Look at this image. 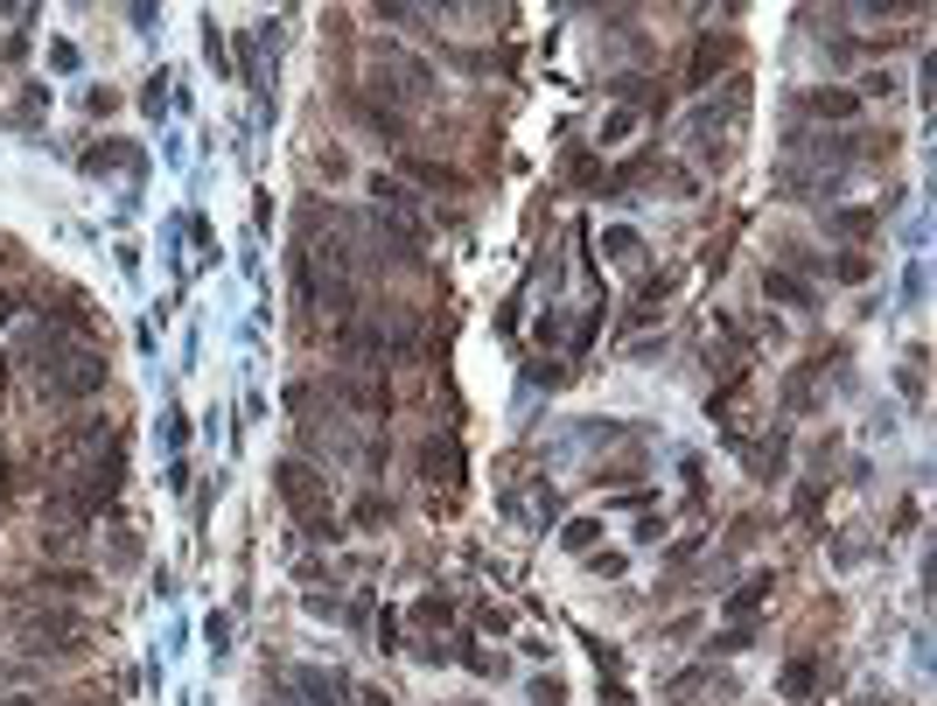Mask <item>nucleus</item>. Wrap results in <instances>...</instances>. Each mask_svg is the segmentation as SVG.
Instances as JSON below:
<instances>
[{
  "label": "nucleus",
  "instance_id": "f257e3e1",
  "mask_svg": "<svg viewBox=\"0 0 937 706\" xmlns=\"http://www.w3.org/2000/svg\"><path fill=\"white\" fill-rule=\"evenodd\" d=\"M274 483H280V504L294 511L315 539H330V483H322V469L301 462V455H287V462L274 469Z\"/></svg>",
  "mask_w": 937,
  "mask_h": 706
},
{
  "label": "nucleus",
  "instance_id": "f03ea898",
  "mask_svg": "<svg viewBox=\"0 0 937 706\" xmlns=\"http://www.w3.org/2000/svg\"><path fill=\"white\" fill-rule=\"evenodd\" d=\"M43 392L49 399H91V392H105V357L99 350H56L49 357V371H43Z\"/></svg>",
  "mask_w": 937,
  "mask_h": 706
},
{
  "label": "nucleus",
  "instance_id": "7ed1b4c3",
  "mask_svg": "<svg viewBox=\"0 0 937 706\" xmlns=\"http://www.w3.org/2000/svg\"><path fill=\"white\" fill-rule=\"evenodd\" d=\"M78 643H85V616H78V608H43V616L22 623V651H35V658L78 651Z\"/></svg>",
  "mask_w": 937,
  "mask_h": 706
},
{
  "label": "nucleus",
  "instance_id": "20e7f679",
  "mask_svg": "<svg viewBox=\"0 0 937 706\" xmlns=\"http://www.w3.org/2000/svg\"><path fill=\"white\" fill-rule=\"evenodd\" d=\"M797 112H805V120H854V112H860V91L818 85V91H805V99H797Z\"/></svg>",
  "mask_w": 937,
  "mask_h": 706
},
{
  "label": "nucleus",
  "instance_id": "39448f33",
  "mask_svg": "<svg viewBox=\"0 0 937 706\" xmlns=\"http://www.w3.org/2000/svg\"><path fill=\"white\" fill-rule=\"evenodd\" d=\"M294 693L309 699V706H350V685H343V672H294Z\"/></svg>",
  "mask_w": 937,
  "mask_h": 706
},
{
  "label": "nucleus",
  "instance_id": "423d86ee",
  "mask_svg": "<svg viewBox=\"0 0 937 706\" xmlns=\"http://www.w3.org/2000/svg\"><path fill=\"white\" fill-rule=\"evenodd\" d=\"M336 399H350L357 413H386V406H392V385H386L378 371H371V378H336Z\"/></svg>",
  "mask_w": 937,
  "mask_h": 706
},
{
  "label": "nucleus",
  "instance_id": "0eeeda50",
  "mask_svg": "<svg viewBox=\"0 0 937 706\" xmlns=\"http://www.w3.org/2000/svg\"><path fill=\"white\" fill-rule=\"evenodd\" d=\"M728 56H735V35H706V43L693 49V70H685V85H706L721 64H728Z\"/></svg>",
  "mask_w": 937,
  "mask_h": 706
},
{
  "label": "nucleus",
  "instance_id": "6e6552de",
  "mask_svg": "<svg viewBox=\"0 0 937 706\" xmlns=\"http://www.w3.org/2000/svg\"><path fill=\"white\" fill-rule=\"evenodd\" d=\"M399 168H406V176H413L420 189H462V176H455L448 161H420V155H406Z\"/></svg>",
  "mask_w": 937,
  "mask_h": 706
},
{
  "label": "nucleus",
  "instance_id": "1a4fd4ad",
  "mask_svg": "<svg viewBox=\"0 0 937 706\" xmlns=\"http://www.w3.org/2000/svg\"><path fill=\"white\" fill-rule=\"evenodd\" d=\"M762 294H770V301H783V309H812V301H818V294L805 288V280H797V273H770V280H762Z\"/></svg>",
  "mask_w": 937,
  "mask_h": 706
},
{
  "label": "nucleus",
  "instance_id": "9d476101",
  "mask_svg": "<svg viewBox=\"0 0 937 706\" xmlns=\"http://www.w3.org/2000/svg\"><path fill=\"white\" fill-rule=\"evenodd\" d=\"M420 469H427V483H455V469H462V455H455L448 441H427V448H420Z\"/></svg>",
  "mask_w": 937,
  "mask_h": 706
},
{
  "label": "nucleus",
  "instance_id": "9b49d317",
  "mask_svg": "<svg viewBox=\"0 0 937 706\" xmlns=\"http://www.w3.org/2000/svg\"><path fill=\"white\" fill-rule=\"evenodd\" d=\"M812 685H818V658H791V664H783V679H777V693L783 699H805Z\"/></svg>",
  "mask_w": 937,
  "mask_h": 706
},
{
  "label": "nucleus",
  "instance_id": "f8f14e48",
  "mask_svg": "<svg viewBox=\"0 0 937 706\" xmlns=\"http://www.w3.org/2000/svg\"><path fill=\"white\" fill-rule=\"evenodd\" d=\"M665 693H672V699H700V693H728V679H721V672H679Z\"/></svg>",
  "mask_w": 937,
  "mask_h": 706
},
{
  "label": "nucleus",
  "instance_id": "ddd939ff",
  "mask_svg": "<svg viewBox=\"0 0 937 706\" xmlns=\"http://www.w3.org/2000/svg\"><path fill=\"white\" fill-rule=\"evenodd\" d=\"M371 197L386 203L392 217H406V210H413V189H406V182H392V176H371Z\"/></svg>",
  "mask_w": 937,
  "mask_h": 706
},
{
  "label": "nucleus",
  "instance_id": "4468645a",
  "mask_svg": "<svg viewBox=\"0 0 937 706\" xmlns=\"http://www.w3.org/2000/svg\"><path fill=\"white\" fill-rule=\"evenodd\" d=\"M43 587H49V595H64V602H78V595H91V574H78V567H64V574H56V567H49Z\"/></svg>",
  "mask_w": 937,
  "mask_h": 706
},
{
  "label": "nucleus",
  "instance_id": "2eb2a0df",
  "mask_svg": "<svg viewBox=\"0 0 937 706\" xmlns=\"http://www.w3.org/2000/svg\"><path fill=\"white\" fill-rule=\"evenodd\" d=\"M602 253L616 259V266H637V253H644V245H637V232H609V238H602Z\"/></svg>",
  "mask_w": 937,
  "mask_h": 706
},
{
  "label": "nucleus",
  "instance_id": "dca6fc26",
  "mask_svg": "<svg viewBox=\"0 0 937 706\" xmlns=\"http://www.w3.org/2000/svg\"><path fill=\"white\" fill-rule=\"evenodd\" d=\"M595 539H602V525H595V518H573V525L560 531V546H567V552H588Z\"/></svg>",
  "mask_w": 937,
  "mask_h": 706
},
{
  "label": "nucleus",
  "instance_id": "f3484780",
  "mask_svg": "<svg viewBox=\"0 0 937 706\" xmlns=\"http://www.w3.org/2000/svg\"><path fill=\"white\" fill-rule=\"evenodd\" d=\"M833 232H847V238H868V232H874V210H833Z\"/></svg>",
  "mask_w": 937,
  "mask_h": 706
},
{
  "label": "nucleus",
  "instance_id": "a211bd4d",
  "mask_svg": "<svg viewBox=\"0 0 937 706\" xmlns=\"http://www.w3.org/2000/svg\"><path fill=\"white\" fill-rule=\"evenodd\" d=\"M818 266H826L833 280H868V259L860 253H839V259H818Z\"/></svg>",
  "mask_w": 937,
  "mask_h": 706
},
{
  "label": "nucleus",
  "instance_id": "6ab92c4d",
  "mask_svg": "<svg viewBox=\"0 0 937 706\" xmlns=\"http://www.w3.org/2000/svg\"><path fill=\"white\" fill-rule=\"evenodd\" d=\"M448 616H455V602H448V595H427V602H420V623H427V629H442Z\"/></svg>",
  "mask_w": 937,
  "mask_h": 706
},
{
  "label": "nucleus",
  "instance_id": "aec40b11",
  "mask_svg": "<svg viewBox=\"0 0 937 706\" xmlns=\"http://www.w3.org/2000/svg\"><path fill=\"white\" fill-rule=\"evenodd\" d=\"M762 595H770V574H756L749 587H741V595H735V608H762Z\"/></svg>",
  "mask_w": 937,
  "mask_h": 706
},
{
  "label": "nucleus",
  "instance_id": "412c9836",
  "mask_svg": "<svg viewBox=\"0 0 937 706\" xmlns=\"http://www.w3.org/2000/svg\"><path fill=\"white\" fill-rule=\"evenodd\" d=\"M623 133H629V112H609V120H602V141H609V147H616V141H623Z\"/></svg>",
  "mask_w": 937,
  "mask_h": 706
},
{
  "label": "nucleus",
  "instance_id": "4be33fe9",
  "mask_svg": "<svg viewBox=\"0 0 937 706\" xmlns=\"http://www.w3.org/2000/svg\"><path fill=\"white\" fill-rule=\"evenodd\" d=\"M532 706H560V693H553V685L539 679V685H532Z\"/></svg>",
  "mask_w": 937,
  "mask_h": 706
},
{
  "label": "nucleus",
  "instance_id": "5701e85b",
  "mask_svg": "<svg viewBox=\"0 0 937 706\" xmlns=\"http://www.w3.org/2000/svg\"><path fill=\"white\" fill-rule=\"evenodd\" d=\"M14 706H43V699H14Z\"/></svg>",
  "mask_w": 937,
  "mask_h": 706
},
{
  "label": "nucleus",
  "instance_id": "b1692460",
  "mask_svg": "<svg viewBox=\"0 0 937 706\" xmlns=\"http://www.w3.org/2000/svg\"><path fill=\"white\" fill-rule=\"evenodd\" d=\"M0 315H8V294H0Z\"/></svg>",
  "mask_w": 937,
  "mask_h": 706
}]
</instances>
